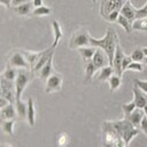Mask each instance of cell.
<instances>
[{
  "mask_svg": "<svg viewBox=\"0 0 147 147\" xmlns=\"http://www.w3.org/2000/svg\"><path fill=\"white\" fill-rule=\"evenodd\" d=\"M117 44H118L117 33L111 28L107 29V32H106L105 37L101 38V39H95L93 37H90V45L103 49L105 53L108 56L110 65H113V60H114V55H115V51H116Z\"/></svg>",
  "mask_w": 147,
  "mask_h": 147,
  "instance_id": "obj_1",
  "label": "cell"
},
{
  "mask_svg": "<svg viewBox=\"0 0 147 147\" xmlns=\"http://www.w3.org/2000/svg\"><path fill=\"white\" fill-rule=\"evenodd\" d=\"M111 124L116 129L118 134L122 137V139L124 140L126 147L129 146L132 138H134L136 136H138L140 133V130L137 126H134L126 117H124L121 121H111Z\"/></svg>",
  "mask_w": 147,
  "mask_h": 147,
  "instance_id": "obj_2",
  "label": "cell"
},
{
  "mask_svg": "<svg viewBox=\"0 0 147 147\" xmlns=\"http://www.w3.org/2000/svg\"><path fill=\"white\" fill-rule=\"evenodd\" d=\"M102 139L106 147H126L124 140L113 126L111 121L103 122L102 124Z\"/></svg>",
  "mask_w": 147,
  "mask_h": 147,
  "instance_id": "obj_3",
  "label": "cell"
},
{
  "mask_svg": "<svg viewBox=\"0 0 147 147\" xmlns=\"http://www.w3.org/2000/svg\"><path fill=\"white\" fill-rule=\"evenodd\" d=\"M31 74H32V71L30 69H18V72H17L16 79H15V95H16L15 101L21 100V95H22L23 91L25 90L28 83L30 82Z\"/></svg>",
  "mask_w": 147,
  "mask_h": 147,
  "instance_id": "obj_4",
  "label": "cell"
},
{
  "mask_svg": "<svg viewBox=\"0 0 147 147\" xmlns=\"http://www.w3.org/2000/svg\"><path fill=\"white\" fill-rule=\"evenodd\" d=\"M90 37L91 36L86 29H79L72 33L70 41H69V47L70 48H79V47L88 46Z\"/></svg>",
  "mask_w": 147,
  "mask_h": 147,
  "instance_id": "obj_5",
  "label": "cell"
},
{
  "mask_svg": "<svg viewBox=\"0 0 147 147\" xmlns=\"http://www.w3.org/2000/svg\"><path fill=\"white\" fill-rule=\"evenodd\" d=\"M127 0H102L101 6H100V14L105 18L108 14L115 10H121L122 6L126 2Z\"/></svg>",
  "mask_w": 147,
  "mask_h": 147,
  "instance_id": "obj_6",
  "label": "cell"
},
{
  "mask_svg": "<svg viewBox=\"0 0 147 147\" xmlns=\"http://www.w3.org/2000/svg\"><path fill=\"white\" fill-rule=\"evenodd\" d=\"M1 95L5 96L10 103H15V82L8 80L2 77L1 79Z\"/></svg>",
  "mask_w": 147,
  "mask_h": 147,
  "instance_id": "obj_7",
  "label": "cell"
},
{
  "mask_svg": "<svg viewBox=\"0 0 147 147\" xmlns=\"http://www.w3.org/2000/svg\"><path fill=\"white\" fill-rule=\"evenodd\" d=\"M8 64L14 68H17V69H30V64L26 61V59L24 57V55L21 53V51L13 52V54L9 56Z\"/></svg>",
  "mask_w": 147,
  "mask_h": 147,
  "instance_id": "obj_8",
  "label": "cell"
},
{
  "mask_svg": "<svg viewBox=\"0 0 147 147\" xmlns=\"http://www.w3.org/2000/svg\"><path fill=\"white\" fill-rule=\"evenodd\" d=\"M62 83H63L62 76L57 72H53L46 80V88H45L46 93H53L60 91L62 87Z\"/></svg>",
  "mask_w": 147,
  "mask_h": 147,
  "instance_id": "obj_9",
  "label": "cell"
},
{
  "mask_svg": "<svg viewBox=\"0 0 147 147\" xmlns=\"http://www.w3.org/2000/svg\"><path fill=\"white\" fill-rule=\"evenodd\" d=\"M124 56H125V54H124L122 47L119 46V44H117L115 55H114V60H113V68H114L115 74L118 75V76H122V74H123V71H122V61H123Z\"/></svg>",
  "mask_w": 147,
  "mask_h": 147,
  "instance_id": "obj_10",
  "label": "cell"
},
{
  "mask_svg": "<svg viewBox=\"0 0 147 147\" xmlns=\"http://www.w3.org/2000/svg\"><path fill=\"white\" fill-rule=\"evenodd\" d=\"M92 62L94 63V65L98 69H101V68H103V67H106V65L109 64V60H108L107 54L105 53L103 49H101L99 47L96 48V51H95V53H94V55L92 57Z\"/></svg>",
  "mask_w": 147,
  "mask_h": 147,
  "instance_id": "obj_11",
  "label": "cell"
},
{
  "mask_svg": "<svg viewBox=\"0 0 147 147\" xmlns=\"http://www.w3.org/2000/svg\"><path fill=\"white\" fill-rule=\"evenodd\" d=\"M54 49H55V48H53V47L51 46L49 48L42 51V54H41V56L39 57V60L37 61L34 68L32 69V72H39V71H40V69L46 64V62L49 60V57H52V56L54 55Z\"/></svg>",
  "mask_w": 147,
  "mask_h": 147,
  "instance_id": "obj_12",
  "label": "cell"
},
{
  "mask_svg": "<svg viewBox=\"0 0 147 147\" xmlns=\"http://www.w3.org/2000/svg\"><path fill=\"white\" fill-rule=\"evenodd\" d=\"M132 91H133V95H134V102H136V106H137V108H141V109H144V107L147 105V94L144 92V91H141L138 86H133V88H132Z\"/></svg>",
  "mask_w": 147,
  "mask_h": 147,
  "instance_id": "obj_13",
  "label": "cell"
},
{
  "mask_svg": "<svg viewBox=\"0 0 147 147\" xmlns=\"http://www.w3.org/2000/svg\"><path fill=\"white\" fill-rule=\"evenodd\" d=\"M119 13H121V15H123L124 17H126L131 23L136 20V9H134V7L132 6V3L130 1H126L122 6Z\"/></svg>",
  "mask_w": 147,
  "mask_h": 147,
  "instance_id": "obj_14",
  "label": "cell"
},
{
  "mask_svg": "<svg viewBox=\"0 0 147 147\" xmlns=\"http://www.w3.org/2000/svg\"><path fill=\"white\" fill-rule=\"evenodd\" d=\"M17 115L14 103H8L6 107L0 109V119H13Z\"/></svg>",
  "mask_w": 147,
  "mask_h": 147,
  "instance_id": "obj_15",
  "label": "cell"
},
{
  "mask_svg": "<svg viewBox=\"0 0 147 147\" xmlns=\"http://www.w3.org/2000/svg\"><path fill=\"white\" fill-rule=\"evenodd\" d=\"M21 53L24 55V57L26 59V61L29 62L30 64V69L32 71V69L34 68L37 61L39 60V57L41 56L42 54V51L41 52H30V51H21Z\"/></svg>",
  "mask_w": 147,
  "mask_h": 147,
  "instance_id": "obj_16",
  "label": "cell"
},
{
  "mask_svg": "<svg viewBox=\"0 0 147 147\" xmlns=\"http://www.w3.org/2000/svg\"><path fill=\"white\" fill-rule=\"evenodd\" d=\"M145 116V113H144V109H141V108H136L130 115H127V116H125L134 126H140V122H141V119H142V117Z\"/></svg>",
  "mask_w": 147,
  "mask_h": 147,
  "instance_id": "obj_17",
  "label": "cell"
},
{
  "mask_svg": "<svg viewBox=\"0 0 147 147\" xmlns=\"http://www.w3.org/2000/svg\"><path fill=\"white\" fill-rule=\"evenodd\" d=\"M32 8H33L32 1H28V2H24V3H21V5H18V6L13 7V10H14L17 15L25 16V15H29V14L32 13Z\"/></svg>",
  "mask_w": 147,
  "mask_h": 147,
  "instance_id": "obj_18",
  "label": "cell"
},
{
  "mask_svg": "<svg viewBox=\"0 0 147 147\" xmlns=\"http://www.w3.org/2000/svg\"><path fill=\"white\" fill-rule=\"evenodd\" d=\"M28 111H26V119L30 126H33L36 123V108H34V102L32 98L28 99Z\"/></svg>",
  "mask_w": 147,
  "mask_h": 147,
  "instance_id": "obj_19",
  "label": "cell"
},
{
  "mask_svg": "<svg viewBox=\"0 0 147 147\" xmlns=\"http://www.w3.org/2000/svg\"><path fill=\"white\" fill-rule=\"evenodd\" d=\"M53 56L49 57V60L46 62V64L40 69L39 71V77L41 80H47V78L53 74Z\"/></svg>",
  "mask_w": 147,
  "mask_h": 147,
  "instance_id": "obj_20",
  "label": "cell"
},
{
  "mask_svg": "<svg viewBox=\"0 0 147 147\" xmlns=\"http://www.w3.org/2000/svg\"><path fill=\"white\" fill-rule=\"evenodd\" d=\"M52 28H53V33H54V40H53V44H52V47L55 48L60 41V39L63 37V32H62V29H61V25L59 24L57 21H52Z\"/></svg>",
  "mask_w": 147,
  "mask_h": 147,
  "instance_id": "obj_21",
  "label": "cell"
},
{
  "mask_svg": "<svg viewBox=\"0 0 147 147\" xmlns=\"http://www.w3.org/2000/svg\"><path fill=\"white\" fill-rule=\"evenodd\" d=\"M78 51H79V54H80L83 61L86 62V61L92 60V57H93V55L96 51V47H94V46H91V47L84 46V47H79Z\"/></svg>",
  "mask_w": 147,
  "mask_h": 147,
  "instance_id": "obj_22",
  "label": "cell"
},
{
  "mask_svg": "<svg viewBox=\"0 0 147 147\" xmlns=\"http://www.w3.org/2000/svg\"><path fill=\"white\" fill-rule=\"evenodd\" d=\"M17 72H18V69H17V68H14V67H11V65L7 64V67H6L5 71L2 72V75H1V76H2L3 78L8 79V80L15 82L16 76H17Z\"/></svg>",
  "mask_w": 147,
  "mask_h": 147,
  "instance_id": "obj_23",
  "label": "cell"
},
{
  "mask_svg": "<svg viewBox=\"0 0 147 147\" xmlns=\"http://www.w3.org/2000/svg\"><path fill=\"white\" fill-rule=\"evenodd\" d=\"M113 74H115L114 68H113V65H109V64H108V65H106V67H103V68L100 69V74H99L98 79L101 80V82L108 80L109 77H110Z\"/></svg>",
  "mask_w": 147,
  "mask_h": 147,
  "instance_id": "obj_24",
  "label": "cell"
},
{
  "mask_svg": "<svg viewBox=\"0 0 147 147\" xmlns=\"http://www.w3.org/2000/svg\"><path fill=\"white\" fill-rule=\"evenodd\" d=\"M1 126L5 133L13 136L14 134V125H15V118L13 119H0Z\"/></svg>",
  "mask_w": 147,
  "mask_h": 147,
  "instance_id": "obj_25",
  "label": "cell"
},
{
  "mask_svg": "<svg viewBox=\"0 0 147 147\" xmlns=\"http://www.w3.org/2000/svg\"><path fill=\"white\" fill-rule=\"evenodd\" d=\"M98 70V68L94 65V63L92 62V60L90 61H86L85 62V80L88 82L92 79L94 72Z\"/></svg>",
  "mask_w": 147,
  "mask_h": 147,
  "instance_id": "obj_26",
  "label": "cell"
},
{
  "mask_svg": "<svg viewBox=\"0 0 147 147\" xmlns=\"http://www.w3.org/2000/svg\"><path fill=\"white\" fill-rule=\"evenodd\" d=\"M15 108L17 111V115L20 118H26V111H28V103L23 102L22 100L15 101Z\"/></svg>",
  "mask_w": 147,
  "mask_h": 147,
  "instance_id": "obj_27",
  "label": "cell"
},
{
  "mask_svg": "<svg viewBox=\"0 0 147 147\" xmlns=\"http://www.w3.org/2000/svg\"><path fill=\"white\" fill-rule=\"evenodd\" d=\"M132 30L147 31V17L136 18V20L132 22Z\"/></svg>",
  "mask_w": 147,
  "mask_h": 147,
  "instance_id": "obj_28",
  "label": "cell"
},
{
  "mask_svg": "<svg viewBox=\"0 0 147 147\" xmlns=\"http://www.w3.org/2000/svg\"><path fill=\"white\" fill-rule=\"evenodd\" d=\"M116 22H117L121 26H123V29L125 30L126 33H130V32L132 31V23H131L126 17H124L123 15H121V13H119V16H118V18H117Z\"/></svg>",
  "mask_w": 147,
  "mask_h": 147,
  "instance_id": "obj_29",
  "label": "cell"
},
{
  "mask_svg": "<svg viewBox=\"0 0 147 147\" xmlns=\"http://www.w3.org/2000/svg\"><path fill=\"white\" fill-rule=\"evenodd\" d=\"M52 13V9L47 6H40V7H36L33 10H32V15L33 16H47Z\"/></svg>",
  "mask_w": 147,
  "mask_h": 147,
  "instance_id": "obj_30",
  "label": "cell"
},
{
  "mask_svg": "<svg viewBox=\"0 0 147 147\" xmlns=\"http://www.w3.org/2000/svg\"><path fill=\"white\" fill-rule=\"evenodd\" d=\"M108 82H109L110 91H115V90H117V88L121 86V76H118V75H116V74H113V75L109 77Z\"/></svg>",
  "mask_w": 147,
  "mask_h": 147,
  "instance_id": "obj_31",
  "label": "cell"
},
{
  "mask_svg": "<svg viewBox=\"0 0 147 147\" xmlns=\"http://www.w3.org/2000/svg\"><path fill=\"white\" fill-rule=\"evenodd\" d=\"M131 59H132V61H134V62H141V61H144L145 60V53H144V51L141 49V48H136L132 53H131Z\"/></svg>",
  "mask_w": 147,
  "mask_h": 147,
  "instance_id": "obj_32",
  "label": "cell"
},
{
  "mask_svg": "<svg viewBox=\"0 0 147 147\" xmlns=\"http://www.w3.org/2000/svg\"><path fill=\"white\" fill-rule=\"evenodd\" d=\"M56 141H57L59 147H65L70 141V137H69V134L67 132H61L57 136V140Z\"/></svg>",
  "mask_w": 147,
  "mask_h": 147,
  "instance_id": "obj_33",
  "label": "cell"
},
{
  "mask_svg": "<svg viewBox=\"0 0 147 147\" xmlns=\"http://www.w3.org/2000/svg\"><path fill=\"white\" fill-rule=\"evenodd\" d=\"M137 108V106H136V102H134V100L133 101H131V102H129V103H125V105H123L122 106V109H123V113H124V116H127V115H130L134 109Z\"/></svg>",
  "mask_w": 147,
  "mask_h": 147,
  "instance_id": "obj_34",
  "label": "cell"
},
{
  "mask_svg": "<svg viewBox=\"0 0 147 147\" xmlns=\"http://www.w3.org/2000/svg\"><path fill=\"white\" fill-rule=\"evenodd\" d=\"M136 9V18L147 17V2L142 8H134Z\"/></svg>",
  "mask_w": 147,
  "mask_h": 147,
  "instance_id": "obj_35",
  "label": "cell"
},
{
  "mask_svg": "<svg viewBox=\"0 0 147 147\" xmlns=\"http://www.w3.org/2000/svg\"><path fill=\"white\" fill-rule=\"evenodd\" d=\"M133 83H134L136 86H138L141 91H144V92L147 94V80H140V79L136 78V79L133 80Z\"/></svg>",
  "mask_w": 147,
  "mask_h": 147,
  "instance_id": "obj_36",
  "label": "cell"
},
{
  "mask_svg": "<svg viewBox=\"0 0 147 147\" xmlns=\"http://www.w3.org/2000/svg\"><path fill=\"white\" fill-rule=\"evenodd\" d=\"M118 16H119V11H118V10H115V11H111L110 14H108V15L105 17V20H106V21H108V22L114 23V22H116V21H117Z\"/></svg>",
  "mask_w": 147,
  "mask_h": 147,
  "instance_id": "obj_37",
  "label": "cell"
},
{
  "mask_svg": "<svg viewBox=\"0 0 147 147\" xmlns=\"http://www.w3.org/2000/svg\"><path fill=\"white\" fill-rule=\"evenodd\" d=\"M126 70H136V71H142V65L140 62H134L132 61L129 65H127V69Z\"/></svg>",
  "mask_w": 147,
  "mask_h": 147,
  "instance_id": "obj_38",
  "label": "cell"
},
{
  "mask_svg": "<svg viewBox=\"0 0 147 147\" xmlns=\"http://www.w3.org/2000/svg\"><path fill=\"white\" fill-rule=\"evenodd\" d=\"M132 62V59H131V56H127V55H125L124 57H123V61H122V71L124 72V71H126V69H127V65L130 64Z\"/></svg>",
  "mask_w": 147,
  "mask_h": 147,
  "instance_id": "obj_39",
  "label": "cell"
},
{
  "mask_svg": "<svg viewBox=\"0 0 147 147\" xmlns=\"http://www.w3.org/2000/svg\"><path fill=\"white\" fill-rule=\"evenodd\" d=\"M140 127H141V130L144 131V133L147 136V116H146V115L142 117V119H141V122H140Z\"/></svg>",
  "mask_w": 147,
  "mask_h": 147,
  "instance_id": "obj_40",
  "label": "cell"
},
{
  "mask_svg": "<svg viewBox=\"0 0 147 147\" xmlns=\"http://www.w3.org/2000/svg\"><path fill=\"white\" fill-rule=\"evenodd\" d=\"M8 103H10L5 96H2V95H0V109L1 108H3V107H6Z\"/></svg>",
  "mask_w": 147,
  "mask_h": 147,
  "instance_id": "obj_41",
  "label": "cell"
},
{
  "mask_svg": "<svg viewBox=\"0 0 147 147\" xmlns=\"http://www.w3.org/2000/svg\"><path fill=\"white\" fill-rule=\"evenodd\" d=\"M30 0H11V6L15 7V6H18L21 3H24V2H28Z\"/></svg>",
  "mask_w": 147,
  "mask_h": 147,
  "instance_id": "obj_42",
  "label": "cell"
},
{
  "mask_svg": "<svg viewBox=\"0 0 147 147\" xmlns=\"http://www.w3.org/2000/svg\"><path fill=\"white\" fill-rule=\"evenodd\" d=\"M0 5H3L6 8L11 7V0H0Z\"/></svg>",
  "mask_w": 147,
  "mask_h": 147,
  "instance_id": "obj_43",
  "label": "cell"
},
{
  "mask_svg": "<svg viewBox=\"0 0 147 147\" xmlns=\"http://www.w3.org/2000/svg\"><path fill=\"white\" fill-rule=\"evenodd\" d=\"M32 3H33V7H40L42 6V0H32Z\"/></svg>",
  "mask_w": 147,
  "mask_h": 147,
  "instance_id": "obj_44",
  "label": "cell"
},
{
  "mask_svg": "<svg viewBox=\"0 0 147 147\" xmlns=\"http://www.w3.org/2000/svg\"><path fill=\"white\" fill-rule=\"evenodd\" d=\"M144 113H145V115L147 116V105H146V106L144 107Z\"/></svg>",
  "mask_w": 147,
  "mask_h": 147,
  "instance_id": "obj_45",
  "label": "cell"
},
{
  "mask_svg": "<svg viewBox=\"0 0 147 147\" xmlns=\"http://www.w3.org/2000/svg\"><path fill=\"white\" fill-rule=\"evenodd\" d=\"M142 51H144V53H145V56L147 57V47H145V48H144Z\"/></svg>",
  "mask_w": 147,
  "mask_h": 147,
  "instance_id": "obj_46",
  "label": "cell"
},
{
  "mask_svg": "<svg viewBox=\"0 0 147 147\" xmlns=\"http://www.w3.org/2000/svg\"><path fill=\"white\" fill-rule=\"evenodd\" d=\"M0 147H11V146H9V145H0Z\"/></svg>",
  "mask_w": 147,
  "mask_h": 147,
  "instance_id": "obj_47",
  "label": "cell"
},
{
  "mask_svg": "<svg viewBox=\"0 0 147 147\" xmlns=\"http://www.w3.org/2000/svg\"><path fill=\"white\" fill-rule=\"evenodd\" d=\"M1 79H2V76L0 75V87H1Z\"/></svg>",
  "mask_w": 147,
  "mask_h": 147,
  "instance_id": "obj_48",
  "label": "cell"
},
{
  "mask_svg": "<svg viewBox=\"0 0 147 147\" xmlns=\"http://www.w3.org/2000/svg\"><path fill=\"white\" fill-rule=\"evenodd\" d=\"M144 62H145V63L147 64V57H145V60H144Z\"/></svg>",
  "mask_w": 147,
  "mask_h": 147,
  "instance_id": "obj_49",
  "label": "cell"
},
{
  "mask_svg": "<svg viewBox=\"0 0 147 147\" xmlns=\"http://www.w3.org/2000/svg\"><path fill=\"white\" fill-rule=\"evenodd\" d=\"M92 2H93V3H95V2H96V0H92Z\"/></svg>",
  "mask_w": 147,
  "mask_h": 147,
  "instance_id": "obj_50",
  "label": "cell"
},
{
  "mask_svg": "<svg viewBox=\"0 0 147 147\" xmlns=\"http://www.w3.org/2000/svg\"><path fill=\"white\" fill-rule=\"evenodd\" d=\"M0 95H1V87H0Z\"/></svg>",
  "mask_w": 147,
  "mask_h": 147,
  "instance_id": "obj_51",
  "label": "cell"
}]
</instances>
